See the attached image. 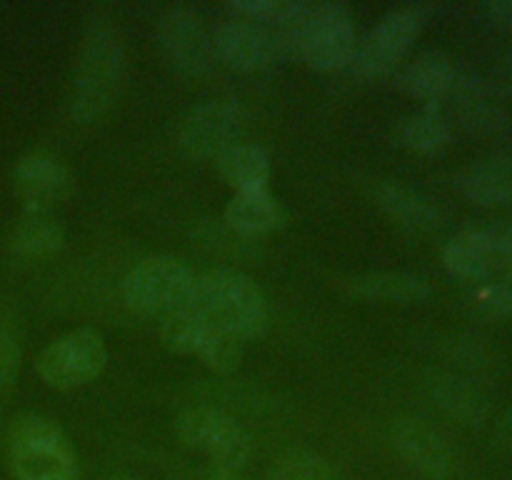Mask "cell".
I'll list each match as a JSON object with an SVG mask.
<instances>
[{
  "mask_svg": "<svg viewBox=\"0 0 512 480\" xmlns=\"http://www.w3.org/2000/svg\"><path fill=\"white\" fill-rule=\"evenodd\" d=\"M123 45L105 23H93L83 35L68 88V115L75 123H95L118 93L123 78Z\"/></svg>",
  "mask_w": 512,
  "mask_h": 480,
  "instance_id": "1",
  "label": "cell"
},
{
  "mask_svg": "<svg viewBox=\"0 0 512 480\" xmlns=\"http://www.w3.org/2000/svg\"><path fill=\"white\" fill-rule=\"evenodd\" d=\"M278 33L283 38L285 55H295L323 73L348 68L358 48L353 18L340 3L303 0L298 15Z\"/></svg>",
  "mask_w": 512,
  "mask_h": 480,
  "instance_id": "2",
  "label": "cell"
},
{
  "mask_svg": "<svg viewBox=\"0 0 512 480\" xmlns=\"http://www.w3.org/2000/svg\"><path fill=\"white\" fill-rule=\"evenodd\" d=\"M193 305L235 338L255 340L268 330L270 308L263 288L250 275L230 268L210 270L195 283Z\"/></svg>",
  "mask_w": 512,
  "mask_h": 480,
  "instance_id": "3",
  "label": "cell"
},
{
  "mask_svg": "<svg viewBox=\"0 0 512 480\" xmlns=\"http://www.w3.org/2000/svg\"><path fill=\"white\" fill-rule=\"evenodd\" d=\"M8 463L13 480H78L80 465L73 443L55 420L20 413L8 433Z\"/></svg>",
  "mask_w": 512,
  "mask_h": 480,
  "instance_id": "4",
  "label": "cell"
},
{
  "mask_svg": "<svg viewBox=\"0 0 512 480\" xmlns=\"http://www.w3.org/2000/svg\"><path fill=\"white\" fill-rule=\"evenodd\" d=\"M195 273L175 255H148L128 270L123 280V298L135 313L150 318H168L188 308L195 298Z\"/></svg>",
  "mask_w": 512,
  "mask_h": 480,
  "instance_id": "5",
  "label": "cell"
},
{
  "mask_svg": "<svg viewBox=\"0 0 512 480\" xmlns=\"http://www.w3.org/2000/svg\"><path fill=\"white\" fill-rule=\"evenodd\" d=\"M108 348L95 328H75L58 335L35 360L38 375L50 388L70 390L90 383L103 373Z\"/></svg>",
  "mask_w": 512,
  "mask_h": 480,
  "instance_id": "6",
  "label": "cell"
},
{
  "mask_svg": "<svg viewBox=\"0 0 512 480\" xmlns=\"http://www.w3.org/2000/svg\"><path fill=\"white\" fill-rule=\"evenodd\" d=\"M175 433L188 448L203 450L213 460V468L220 470L238 473L253 453L250 435L245 433L243 425L233 415L208 405L180 413L175 420Z\"/></svg>",
  "mask_w": 512,
  "mask_h": 480,
  "instance_id": "7",
  "label": "cell"
},
{
  "mask_svg": "<svg viewBox=\"0 0 512 480\" xmlns=\"http://www.w3.org/2000/svg\"><path fill=\"white\" fill-rule=\"evenodd\" d=\"M425 23V10L420 5L390 10L378 25L368 33V38L355 48L348 68L358 78H380L393 73L420 35Z\"/></svg>",
  "mask_w": 512,
  "mask_h": 480,
  "instance_id": "8",
  "label": "cell"
},
{
  "mask_svg": "<svg viewBox=\"0 0 512 480\" xmlns=\"http://www.w3.org/2000/svg\"><path fill=\"white\" fill-rule=\"evenodd\" d=\"M158 48L165 63L183 78H200L213 63V43L203 15L188 3H175L158 20Z\"/></svg>",
  "mask_w": 512,
  "mask_h": 480,
  "instance_id": "9",
  "label": "cell"
},
{
  "mask_svg": "<svg viewBox=\"0 0 512 480\" xmlns=\"http://www.w3.org/2000/svg\"><path fill=\"white\" fill-rule=\"evenodd\" d=\"M248 115L238 100H208L195 105L180 125V148L195 160H218L245 133Z\"/></svg>",
  "mask_w": 512,
  "mask_h": 480,
  "instance_id": "10",
  "label": "cell"
},
{
  "mask_svg": "<svg viewBox=\"0 0 512 480\" xmlns=\"http://www.w3.org/2000/svg\"><path fill=\"white\" fill-rule=\"evenodd\" d=\"M438 110L450 123L455 120L475 135H495L508 125V110L498 88L468 70H460Z\"/></svg>",
  "mask_w": 512,
  "mask_h": 480,
  "instance_id": "11",
  "label": "cell"
},
{
  "mask_svg": "<svg viewBox=\"0 0 512 480\" xmlns=\"http://www.w3.org/2000/svg\"><path fill=\"white\" fill-rule=\"evenodd\" d=\"M213 58L235 70H260L285 58L283 38L275 28L245 18L225 20L210 35Z\"/></svg>",
  "mask_w": 512,
  "mask_h": 480,
  "instance_id": "12",
  "label": "cell"
},
{
  "mask_svg": "<svg viewBox=\"0 0 512 480\" xmlns=\"http://www.w3.org/2000/svg\"><path fill=\"white\" fill-rule=\"evenodd\" d=\"M390 443L413 473L425 480H450L455 470V455L443 435L425 420L395 418L390 423Z\"/></svg>",
  "mask_w": 512,
  "mask_h": 480,
  "instance_id": "13",
  "label": "cell"
},
{
  "mask_svg": "<svg viewBox=\"0 0 512 480\" xmlns=\"http://www.w3.org/2000/svg\"><path fill=\"white\" fill-rule=\"evenodd\" d=\"M13 183L25 203V213H50L73 193V175L68 165L55 155L28 153L18 160L13 170Z\"/></svg>",
  "mask_w": 512,
  "mask_h": 480,
  "instance_id": "14",
  "label": "cell"
},
{
  "mask_svg": "<svg viewBox=\"0 0 512 480\" xmlns=\"http://www.w3.org/2000/svg\"><path fill=\"white\" fill-rule=\"evenodd\" d=\"M448 273L468 283H498V228H468L443 248Z\"/></svg>",
  "mask_w": 512,
  "mask_h": 480,
  "instance_id": "15",
  "label": "cell"
},
{
  "mask_svg": "<svg viewBox=\"0 0 512 480\" xmlns=\"http://www.w3.org/2000/svg\"><path fill=\"white\" fill-rule=\"evenodd\" d=\"M423 388L430 403L450 420L478 428L490 418V400L473 380L448 370H425Z\"/></svg>",
  "mask_w": 512,
  "mask_h": 480,
  "instance_id": "16",
  "label": "cell"
},
{
  "mask_svg": "<svg viewBox=\"0 0 512 480\" xmlns=\"http://www.w3.org/2000/svg\"><path fill=\"white\" fill-rule=\"evenodd\" d=\"M373 198L385 210L393 223L405 228L408 233L425 235L435 233L443 225L445 215L438 205L423 193L398 180H380L373 188Z\"/></svg>",
  "mask_w": 512,
  "mask_h": 480,
  "instance_id": "17",
  "label": "cell"
},
{
  "mask_svg": "<svg viewBox=\"0 0 512 480\" xmlns=\"http://www.w3.org/2000/svg\"><path fill=\"white\" fill-rule=\"evenodd\" d=\"M455 190L475 205H508L512 203V153L490 155L475 160L458 170L453 178Z\"/></svg>",
  "mask_w": 512,
  "mask_h": 480,
  "instance_id": "18",
  "label": "cell"
},
{
  "mask_svg": "<svg viewBox=\"0 0 512 480\" xmlns=\"http://www.w3.org/2000/svg\"><path fill=\"white\" fill-rule=\"evenodd\" d=\"M458 73L460 68L450 55L440 53V50H428V53H420L418 58L403 65L395 75V83L408 95L423 100L428 108H440L443 100L448 98Z\"/></svg>",
  "mask_w": 512,
  "mask_h": 480,
  "instance_id": "19",
  "label": "cell"
},
{
  "mask_svg": "<svg viewBox=\"0 0 512 480\" xmlns=\"http://www.w3.org/2000/svg\"><path fill=\"white\" fill-rule=\"evenodd\" d=\"M225 223L230 230L248 238L275 233L288 223V208L268 188L235 193L225 205Z\"/></svg>",
  "mask_w": 512,
  "mask_h": 480,
  "instance_id": "20",
  "label": "cell"
},
{
  "mask_svg": "<svg viewBox=\"0 0 512 480\" xmlns=\"http://www.w3.org/2000/svg\"><path fill=\"white\" fill-rule=\"evenodd\" d=\"M345 290L363 300H380V303L415 305L430 298L428 280L420 275L403 273V270H378V273H360L345 280Z\"/></svg>",
  "mask_w": 512,
  "mask_h": 480,
  "instance_id": "21",
  "label": "cell"
},
{
  "mask_svg": "<svg viewBox=\"0 0 512 480\" xmlns=\"http://www.w3.org/2000/svg\"><path fill=\"white\" fill-rule=\"evenodd\" d=\"M218 173L235 193H245V190H260L268 188L270 180V158L265 153L263 145L258 143H243L228 150L215 160Z\"/></svg>",
  "mask_w": 512,
  "mask_h": 480,
  "instance_id": "22",
  "label": "cell"
},
{
  "mask_svg": "<svg viewBox=\"0 0 512 480\" xmlns=\"http://www.w3.org/2000/svg\"><path fill=\"white\" fill-rule=\"evenodd\" d=\"M395 140L415 153H440L453 140V123L438 108H420L398 120Z\"/></svg>",
  "mask_w": 512,
  "mask_h": 480,
  "instance_id": "23",
  "label": "cell"
},
{
  "mask_svg": "<svg viewBox=\"0 0 512 480\" xmlns=\"http://www.w3.org/2000/svg\"><path fill=\"white\" fill-rule=\"evenodd\" d=\"M65 228L50 213H25L10 233L13 253L25 258H40L63 248Z\"/></svg>",
  "mask_w": 512,
  "mask_h": 480,
  "instance_id": "24",
  "label": "cell"
},
{
  "mask_svg": "<svg viewBox=\"0 0 512 480\" xmlns=\"http://www.w3.org/2000/svg\"><path fill=\"white\" fill-rule=\"evenodd\" d=\"M193 358H198L213 373H233L243 360V340L235 338L233 333H228L208 318V328L200 335Z\"/></svg>",
  "mask_w": 512,
  "mask_h": 480,
  "instance_id": "25",
  "label": "cell"
},
{
  "mask_svg": "<svg viewBox=\"0 0 512 480\" xmlns=\"http://www.w3.org/2000/svg\"><path fill=\"white\" fill-rule=\"evenodd\" d=\"M268 480H345L320 455L310 450H288L268 470Z\"/></svg>",
  "mask_w": 512,
  "mask_h": 480,
  "instance_id": "26",
  "label": "cell"
},
{
  "mask_svg": "<svg viewBox=\"0 0 512 480\" xmlns=\"http://www.w3.org/2000/svg\"><path fill=\"white\" fill-rule=\"evenodd\" d=\"M20 368V343L13 325L0 318V388H10Z\"/></svg>",
  "mask_w": 512,
  "mask_h": 480,
  "instance_id": "27",
  "label": "cell"
},
{
  "mask_svg": "<svg viewBox=\"0 0 512 480\" xmlns=\"http://www.w3.org/2000/svg\"><path fill=\"white\" fill-rule=\"evenodd\" d=\"M478 308L488 318H512V283L483 285L478 293Z\"/></svg>",
  "mask_w": 512,
  "mask_h": 480,
  "instance_id": "28",
  "label": "cell"
},
{
  "mask_svg": "<svg viewBox=\"0 0 512 480\" xmlns=\"http://www.w3.org/2000/svg\"><path fill=\"white\" fill-rule=\"evenodd\" d=\"M445 355L450 360H455L463 368H488L493 360H490V353L483 348V345L475 343L473 338H448L445 340Z\"/></svg>",
  "mask_w": 512,
  "mask_h": 480,
  "instance_id": "29",
  "label": "cell"
},
{
  "mask_svg": "<svg viewBox=\"0 0 512 480\" xmlns=\"http://www.w3.org/2000/svg\"><path fill=\"white\" fill-rule=\"evenodd\" d=\"M480 13L490 25L512 33V0H485L480 5Z\"/></svg>",
  "mask_w": 512,
  "mask_h": 480,
  "instance_id": "30",
  "label": "cell"
},
{
  "mask_svg": "<svg viewBox=\"0 0 512 480\" xmlns=\"http://www.w3.org/2000/svg\"><path fill=\"white\" fill-rule=\"evenodd\" d=\"M498 283H512V228H498Z\"/></svg>",
  "mask_w": 512,
  "mask_h": 480,
  "instance_id": "31",
  "label": "cell"
},
{
  "mask_svg": "<svg viewBox=\"0 0 512 480\" xmlns=\"http://www.w3.org/2000/svg\"><path fill=\"white\" fill-rule=\"evenodd\" d=\"M495 88L500 95L512 100V50H505L495 60Z\"/></svg>",
  "mask_w": 512,
  "mask_h": 480,
  "instance_id": "32",
  "label": "cell"
},
{
  "mask_svg": "<svg viewBox=\"0 0 512 480\" xmlns=\"http://www.w3.org/2000/svg\"><path fill=\"white\" fill-rule=\"evenodd\" d=\"M493 440L500 450H512V408L495 425Z\"/></svg>",
  "mask_w": 512,
  "mask_h": 480,
  "instance_id": "33",
  "label": "cell"
},
{
  "mask_svg": "<svg viewBox=\"0 0 512 480\" xmlns=\"http://www.w3.org/2000/svg\"><path fill=\"white\" fill-rule=\"evenodd\" d=\"M205 478L208 480H245V478H240V473H235V470H220V468H210Z\"/></svg>",
  "mask_w": 512,
  "mask_h": 480,
  "instance_id": "34",
  "label": "cell"
},
{
  "mask_svg": "<svg viewBox=\"0 0 512 480\" xmlns=\"http://www.w3.org/2000/svg\"><path fill=\"white\" fill-rule=\"evenodd\" d=\"M110 480H138V478H133V475H113Z\"/></svg>",
  "mask_w": 512,
  "mask_h": 480,
  "instance_id": "35",
  "label": "cell"
}]
</instances>
